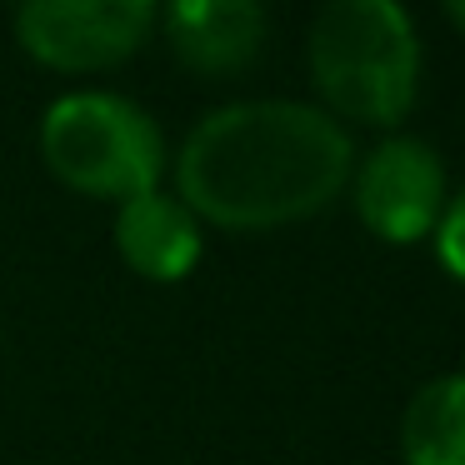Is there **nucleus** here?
Listing matches in <instances>:
<instances>
[{
  "instance_id": "f257e3e1",
  "label": "nucleus",
  "mask_w": 465,
  "mask_h": 465,
  "mask_svg": "<svg viewBox=\"0 0 465 465\" xmlns=\"http://www.w3.org/2000/svg\"><path fill=\"white\" fill-rule=\"evenodd\" d=\"M355 145L305 101H231L175 151V201L221 231H281L321 215L351 185Z\"/></svg>"
},
{
  "instance_id": "f03ea898",
  "label": "nucleus",
  "mask_w": 465,
  "mask_h": 465,
  "mask_svg": "<svg viewBox=\"0 0 465 465\" xmlns=\"http://www.w3.org/2000/svg\"><path fill=\"white\" fill-rule=\"evenodd\" d=\"M305 61L331 121L395 131L420 95V31L395 0H331L311 21Z\"/></svg>"
},
{
  "instance_id": "7ed1b4c3",
  "label": "nucleus",
  "mask_w": 465,
  "mask_h": 465,
  "mask_svg": "<svg viewBox=\"0 0 465 465\" xmlns=\"http://www.w3.org/2000/svg\"><path fill=\"white\" fill-rule=\"evenodd\" d=\"M41 161L65 191L115 205L161 191L171 171L155 115L115 91H71L45 105Z\"/></svg>"
},
{
  "instance_id": "20e7f679",
  "label": "nucleus",
  "mask_w": 465,
  "mask_h": 465,
  "mask_svg": "<svg viewBox=\"0 0 465 465\" xmlns=\"http://www.w3.org/2000/svg\"><path fill=\"white\" fill-rule=\"evenodd\" d=\"M15 45L61 75H95L125 65L161 25L151 0H25L15 11Z\"/></svg>"
},
{
  "instance_id": "39448f33",
  "label": "nucleus",
  "mask_w": 465,
  "mask_h": 465,
  "mask_svg": "<svg viewBox=\"0 0 465 465\" xmlns=\"http://www.w3.org/2000/svg\"><path fill=\"white\" fill-rule=\"evenodd\" d=\"M445 201H450L445 161L420 135H385L371 155H355L351 205L375 241L385 245L430 241Z\"/></svg>"
},
{
  "instance_id": "423d86ee",
  "label": "nucleus",
  "mask_w": 465,
  "mask_h": 465,
  "mask_svg": "<svg viewBox=\"0 0 465 465\" xmlns=\"http://www.w3.org/2000/svg\"><path fill=\"white\" fill-rule=\"evenodd\" d=\"M171 51L195 75H241L271 41V15L255 0H181L165 5L161 25Z\"/></svg>"
},
{
  "instance_id": "0eeeda50",
  "label": "nucleus",
  "mask_w": 465,
  "mask_h": 465,
  "mask_svg": "<svg viewBox=\"0 0 465 465\" xmlns=\"http://www.w3.org/2000/svg\"><path fill=\"white\" fill-rule=\"evenodd\" d=\"M111 241H115V255H121L141 281H155V285L185 281L205 255L201 221H195L165 185L115 205Z\"/></svg>"
},
{
  "instance_id": "6e6552de",
  "label": "nucleus",
  "mask_w": 465,
  "mask_h": 465,
  "mask_svg": "<svg viewBox=\"0 0 465 465\" xmlns=\"http://www.w3.org/2000/svg\"><path fill=\"white\" fill-rule=\"evenodd\" d=\"M405 465H465V371H445L411 395L401 415Z\"/></svg>"
},
{
  "instance_id": "1a4fd4ad",
  "label": "nucleus",
  "mask_w": 465,
  "mask_h": 465,
  "mask_svg": "<svg viewBox=\"0 0 465 465\" xmlns=\"http://www.w3.org/2000/svg\"><path fill=\"white\" fill-rule=\"evenodd\" d=\"M430 245H435L440 271L450 275L455 285H465V191H455L450 201H445L440 221H435V231H430Z\"/></svg>"
},
{
  "instance_id": "9d476101",
  "label": "nucleus",
  "mask_w": 465,
  "mask_h": 465,
  "mask_svg": "<svg viewBox=\"0 0 465 465\" xmlns=\"http://www.w3.org/2000/svg\"><path fill=\"white\" fill-rule=\"evenodd\" d=\"M445 21H450L455 31L465 35V0H450V5H445Z\"/></svg>"
}]
</instances>
